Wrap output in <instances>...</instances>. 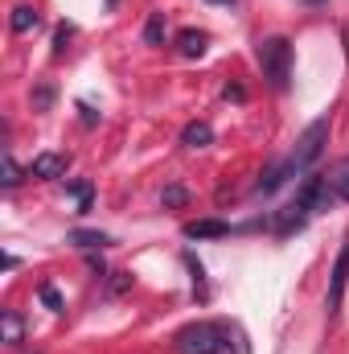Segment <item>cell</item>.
Returning a JSON list of instances; mask_svg holds the SVG:
<instances>
[{"label":"cell","mask_w":349,"mask_h":354,"mask_svg":"<svg viewBox=\"0 0 349 354\" xmlns=\"http://www.w3.org/2000/svg\"><path fill=\"white\" fill-rule=\"evenodd\" d=\"M325 140H329V115H321V120H312V124L304 128V136L296 140L292 157L279 161V165H271V169L255 181V194H271V189H279L283 181H292L296 174H304V169L325 153Z\"/></svg>","instance_id":"1"},{"label":"cell","mask_w":349,"mask_h":354,"mask_svg":"<svg viewBox=\"0 0 349 354\" xmlns=\"http://www.w3.org/2000/svg\"><path fill=\"white\" fill-rule=\"evenodd\" d=\"M259 66L263 79L275 91H288L292 83V41L288 37H263L259 41Z\"/></svg>","instance_id":"2"},{"label":"cell","mask_w":349,"mask_h":354,"mask_svg":"<svg viewBox=\"0 0 349 354\" xmlns=\"http://www.w3.org/2000/svg\"><path fill=\"white\" fill-rule=\"evenodd\" d=\"M222 346V326L214 322H193L177 334V354H218Z\"/></svg>","instance_id":"3"},{"label":"cell","mask_w":349,"mask_h":354,"mask_svg":"<svg viewBox=\"0 0 349 354\" xmlns=\"http://www.w3.org/2000/svg\"><path fill=\"white\" fill-rule=\"evenodd\" d=\"M346 280H349V243L341 248V256H337V264H333V276H329V297H325L329 313H337V309H341V297H346Z\"/></svg>","instance_id":"4"},{"label":"cell","mask_w":349,"mask_h":354,"mask_svg":"<svg viewBox=\"0 0 349 354\" xmlns=\"http://www.w3.org/2000/svg\"><path fill=\"white\" fill-rule=\"evenodd\" d=\"M308 214H312V210H308L300 198H292V202L279 210V218H275V235H292V231H300V227L308 223Z\"/></svg>","instance_id":"5"},{"label":"cell","mask_w":349,"mask_h":354,"mask_svg":"<svg viewBox=\"0 0 349 354\" xmlns=\"http://www.w3.org/2000/svg\"><path fill=\"white\" fill-rule=\"evenodd\" d=\"M66 165H70V157H62V153H37L33 165H29V174L41 177V181H54V177L66 174Z\"/></svg>","instance_id":"6"},{"label":"cell","mask_w":349,"mask_h":354,"mask_svg":"<svg viewBox=\"0 0 349 354\" xmlns=\"http://www.w3.org/2000/svg\"><path fill=\"white\" fill-rule=\"evenodd\" d=\"M230 235V223L222 218H197V223H185V239H222Z\"/></svg>","instance_id":"7"},{"label":"cell","mask_w":349,"mask_h":354,"mask_svg":"<svg viewBox=\"0 0 349 354\" xmlns=\"http://www.w3.org/2000/svg\"><path fill=\"white\" fill-rule=\"evenodd\" d=\"M206 46H210V37H206L201 29H181V33H177V50H181V58H201Z\"/></svg>","instance_id":"8"},{"label":"cell","mask_w":349,"mask_h":354,"mask_svg":"<svg viewBox=\"0 0 349 354\" xmlns=\"http://www.w3.org/2000/svg\"><path fill=\"white\" fill-rule=\"evenodd\" d=\"M214 140V128L206 124V120H193V124H185V132H181V145L185 149H206Z\"/></svg>","instance_id":"9"},{"label":"cell","mask_w":349,"mask_h":354,"mask_svg":"<svg viewBox=\"0 0 349 354\" xmlns=\"http://www.w3.org/2000/svg\"><path fill=\"white\" fill-rule=\"evenodd\" d=\"M8 25H12V33H29V29H37V25H41V17H37V8H33V4H17V8H12V17H8Z\"/></svg>","instance_id":"10"},{"label":"cell","mask_w":349,"mask_h":354,"mask_svg":"<svg viewBox=\"0 0 349 354\" xmlns=\"http://www.w3.org/2000/svg\"><path fill=\"white\" fill-rule=\"evenodd\" d=\"M325 181H329V189H333L341 202H349V157L346 161H337V165L325 174Z\"/></svg>","instance_id":"11"},{"label":"cell","mask_w":349,"mask_h":354,"mask_svg":"<svg viewBox=\"0 0 349 354\" xmlns=\"http://www.w3.org/2000/svg\"><path fill=\"white\" fill-rule=\"evenodd\" d=\"M0 330H4V342H8V346H17V342L25 338V322H21L12 309H4V313H0Z\"/></svg>","instance_id":"12"},{"label":"cell","mask_w":349,"mask_h":354,"mask_svg":"<svg viewBox=\"0 0 349 354\" xmlns=\"http://www.w3.org/2000/svg\"><path fill=\"white\" fill-rule=\"evenodd\" d=\"M70 243L83 248V252H90V248H107L111 235H103V231H70Z\"/></svg>","instance_id":"13"},{"label":"cell","mask_w":349,"mask_h":354,"mask_svg":"<svg viewBox=\"0 0 349 354\" xmlns=\"http://www.w3.org/2000/svg\"><path fill=\"white\" fill-rule=\"evenodd\" d=\"M144 41H148V46H161V41H165V12H152V17H148Z\"/></svg>","instance_id":"14"},{"label":"cell","mask_w":349,"mask_h":354,"mask_svg":"<svg viewBox=\"0 0 349 354\" xmlns=\"http://www.w3.org/2000/svg\"><path fill=\"white\" fill-rule=\"evenodd\" d=\"M0 174H4V177H0V181H4V189H17V185H21V165H17L8 153L0 157Z\"/></svg>","instance_id":"15"},{"label":"cell","mask_w":349,"mask_h":354,"mask_svg":"<svg viewBox=\"0 0 349 354\" xmlns=\"http://www.w3.org/2000/svg\"><path fill=\"white\" fill-rule=\"evenodd\" d=\"M66 189L74 194V202H79V210H90V202H94V189H90V181H70Z\"/></svg>","instance_id":"16"},{"label":"cell","mask_w":349,"mask_h":354,"mask_svg":"<svg viewBox=\"0 0 349 354\" xmlns=\"http://www.w3.org/2000/svg\"><path fill=\"white\" fill-rule=\"evenodd\" d=\"M185 264H189V272H193V292H197V297L206 301V268L197 264L193 256H185Z\"/></svg>","instance_id":"17"},{"label":"cell","mask_w":349,"mask_h":354,"mask_svg":"<svg viewBox=\"0 0 349 354\" xmlns=\"http://www.w3.org/2000/svg\"><path fill=\"white\" fill-rule=\"evenodd\" d=\"M37 297H41V305H46V309L62 313V297H58V288H54V284H41V292H37Z\"/></svg>","instance_id":"18"},{"label":"cell","mask_w":349,"mask_h":354,"mask_svg":"<svg viewBox=\"0 0 349 354\" xmlns=\"http://www.w3.org/2000/svg\"><path fill=\"white\" fill-rule=\"evenodd\" d=\"M185 202H189L185 185H169V189H165V206H185Z\"/></svg>","instance_id":"19"},{"label":"cell","mask_w":349,"mask_h":354,"mask_svg":"<svg viewBox=\"0 0 349 354\" xmlns=\"http://www.w3.org/2000/svg\"><path fill=\"white\" fill-rule=\"evenodd\" d=\"M70 37H74V25H58V37H54V54H62Z\"/></svg>","instance_id":"20"},{"label":"cell","mask_w":349,"mask_h":354,"mask_svg":"<svg viewBox=\"0 0 349 354\" xmlns=\"http://www.w3.org/2000/svg\"><path fill=\"white\" fill-rule=\"evenodd\" d=\"M50 103H54V91H50V87H37V91H33V107H37V111H46Z\"/></svg>","instance_id":"21"},{"label":"cell","mask_w":349,"mask_h":354,"mask_svg":"<svg viewBox=\"0 0 349 354\" xmlns=\"http://www.w3.org/2000/svg\"><path fill=\"white\" fill-rule=\"evenodd\" d=\"M222 95H226V99H235V103H243V99H247V91L239 87V83H226V91H222Z\"/></svg>","instance_id":"22"},{"label":"cell","mask_w":349,"mask_h":354,"mask_svg":"<svg viewBox=\"0 0 349 354\" xmlns=\"http://www.w3.org/2000/svg\"><path fill=\"white\" fill-rule=\"evenodd\" d=\"M210 4H235V0H210Z\"/></svg>","instance_id":"23"},{"label":"cell","mask_w":349,"mask_h":354,"mask_svg":"<svg viewBox=\"0 0 349 354\" xmlns=\"http://www.w3.org/2000/svg\"><path fill=\"white\" fill-rule=\"evenodd\" d=\"M107 4H115V0H107Z\"/></svg>","instance_id":"24"}]
</instances>
